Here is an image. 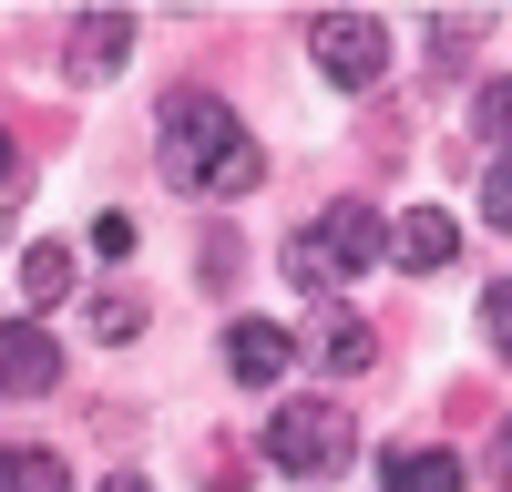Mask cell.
<instances>
[{
  "label": "cell",
  "instance_id": "9",
  "mask_svg": "<svg viewBox=\"0 0 512 492\" xmlns=\"http://www.w3.org/2000/svg\"><path fill=\"white\" fill-rule=\"evenodd\" d=\"M451 246H461V226L441 216V205H410V216L390 226V267H410V277H431V267H451Z\"/></svg>",
  "mask_w": 512,
  "mask_h": 492
},
{
  "label": "cell",
  "instance_id": "4",
  "mask_svg": "<svg viewBox=\"0 0 512 492\" xmlns=\"http://www.w3.org/2000/svg\"><path fill=\"white\" fill-rule=\"evenodd\" d=\"M308 52H318V72L338 82V93H369V82L390 72V21L379 11H318Z\"/></svg>",
  "mask_w": 512,
  "mask_h": 492
},
{
  "label": "cell",
  "instance_id": "10",
  "mask_svg": "<svg viewBox=\"0 0 512 492\" xmlns=\"http://www.w3.org/2000/svg\"><path fill=\"white\" fill-rule=\"evenodd\" d=\"M379 492H461V462L441 441H400L390 462H379Z\"/></svg>",
  "mask_w": 512,
  "mask_h": 492
},
{
  "label": "cell",
  "instance_id": "19",
  "mask_svg": "<svg viewBox=\"0 0 512 492\" xmlns=\"http://www.w3.org/2000/svg\"><path fill=\"white\" fill-rule=\"evenodd\" d=\"M502 462H512V421H502Z\"/></svg>",
  "mask_w": 512,
  "mask_h": 492
},
{
  "label": "cell",
  "instance_id": "12",
  "mask_svg": "<svg viewBox=\"0 0 512 492\" xmlns=\"http://www.w3.org/2000/svg\"><path fill=\"white\" fill-rule=\"evenodd\" d=\"M0 492H72L62 451H0Z\"/></svg>",
  "mask_w": 512,
  "mask_h": 492
},
{
  "label": "cell",
  "instance_id": "2",
  "mask_svg": "<svg viewBox=\"0 0 512 492\" xmlns=\"http://www.w3.org/2000/svg\"><path fill=\"white\" fill-rule=\"evenodd\" d=\"M379 257H390V226H379L359 195H338L328 216H308V226L287 236V277L308 287V298H328L338 277H359V267H379Z\"/></svg>",
  "mask_w": 512,
  "mask_h": 492
},
{
  "label": "cell",
  "instance_id": "5",
  "mask_svg": "<svg viewBox=\"0 0 512 492\" xmlns=\"http://www.w3.org/2000/svg\"><path fill=\"white\" fill-rule=\"evenodd\" d=\"M52 380H62V339L41 318H11L0 328V400H41Z\"/></svg>",
  "mask_w": 512,
  "mask_h": 492
},
{
  "label": "cell",
  "instance_id": "1",
  "mask_svg": "<svg viewBox=\"0 0 512 492\" xmlns=\"http://www.w3.org/2000/svg\"><path fill=\"white\" fill-rule=\"evenodd\" d=\"M154 144H164V175H175L185 195H205V205L256 185V144H246V123H236V103H226V93H205V82L164 93Z\"/></svg>",
  "mask_w": 512,
  "mask_h": 492
},
{
  "label": "cell",
  "instance_id": "13",
  "mask_svg": "<svg viewBox=\"0 0 512 492\" xmlns=\"http://www.w3.org/2000/svg\"><path fill=\"white\" fill-rule=\"evenodd\" d=\"M134 328H144V298L134 287H103L93 298V339H134Z\"/></svg>",
  "mask_w": 512,
  "mask_h": 492
},
{
  "label": "cell",
  "instance_id": "7",
  "mask_svg": "<svg viewBox=\"0 0 512 492\" xmlns=\"http://www.w3.org/2000/svg\"><path fill=\"white\" fill-rule=\"evenodd\" d=\"M123 52H134V11H82V31H72V82H113L123 72Z\"/></svg>",
  "mask_w": 512,
  "mask_h": 492
},
{
  "label": "cell",
  "instance_id": "16",
  "mask_svg": "<svg viewBox=\"0 0 512 492\" xmlns=\"http://www.w3.org/2000/svg\"><path fill=\"white\" fill-rule=\"evenodd\" d=\"M482 134L512 144V82H482Z\"/></svg>",
  "mask_w": 512,
  "mask_h": 492
},
{
  "label": "cell",
  "instance_id": "14",
  "mask_svg": "<svg viewBox=\"0 0 512 492\" xmlns=\"http://www.w3.org/2000/svg\"><path fill=\"white\" fill-rule=\"evenodd\" d=\"M482 339L512 359V277H502V287H482Z\"/></svg>",
  "mask_w": 512,
  "mask_h": 492
},
{
  "label": "cell",
  "instance_id": "15",
  "mask_svg": "<svg viewBox=\"0 0 512 492\" xmlns=\"http://www.w3.org/2000/svg\"><path fill=\"white\" fill-rule=\"evenodd\" d=\"M482 216L512 226V154H492V175H482Z\"/></svg>",
  "mask_w": 512,
  "mask_h": 492
},
{
  "label": "cell",
  "instance_id": "18",
  "mask_svg": "<svg viewBox=\"0 0 512 492\" xmlns=\"http://www.w3.org/2000/svg\"><path fill=\"white\" fill-rule=\"evenodd\" d=\"M103 492H154V482H144V472H113V482H103Z\"/></svg>",
  "mask_w": 512,
  "mask_h": 492
},
{
  "label": "cell",
  "instance_id": "11",
  "mask_svg": "<svg viewBox=\"0 0 512 492\" xmlns=\"http://www.w3.org/2000/svg\"><path fill=\"white\" fill-rule=\"evenodd\" d=\"M21 298H31V308H62V298H72V246H52V236L21 246Z\"/></svg>",
  "mask_w": 512,
  "mask_h": 492
},
{
  "label": "cell",
  "instance_id": "17",
  "mask_svg": "<svg viewBox=\"0 0 512 492\" xmlns=\"http://www.w3.org/2000/svg\"><path fill=\"white\" fill-rule=\"evenodd\" d=\"M11 185H21V144L0 134V195H11Z\"/></svg>",
  "mask_w": 512,
  "mask_h": 492
},
{
  "label": "cell",
  "instance_id": "6",
  "mask_svg": "<svg viewBox=\"0 0 512 492\" xmlns=\"http://www.w3.org/2000/svg\"><path fill=\"white\" fill-rule=\"evenodd\" d=\"M297 349H308L318 369H338V380H359V369L379 359V328H369L359 308H328V298H318V318H308V339H297Z\"/></svg>",
  "mask_w": 512,
  "mask_h": 492
},
{
  "label": "cell",
  "instance_id": "3",
  "mask_svg": "<svg viewBox=\"0 0 512 492\" xmlns=\"http://www.w3.org/2000/svg\"><path fill=\"white\" fill-rule=\"evenodd\" d=\"M267 462L297 472V482H338V472L359 462V421L338 400H287L277 421H267Z\"/></svg>",
  "mask_w": 512,
  "mask_h": 492
},
{
  "label": "cell",
  "instance_id": "8",
  "mask_svg": "<svg viewBox=\"0 0 512 492\" xmlns=\"http://www.w3.org/2000/svg\"><path fill=\"white\" fill-rule=\"evenodd\" d=\"M287 359H297V339H287L277 318H236V328H226V369H236L246 390H267V380H277Z\"/></svg>",
  "mask_w": 512,
  "mask_h": 492
}]
</instances>
